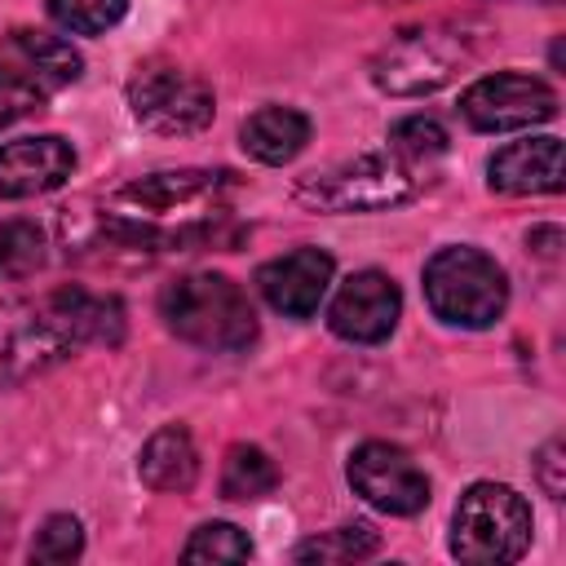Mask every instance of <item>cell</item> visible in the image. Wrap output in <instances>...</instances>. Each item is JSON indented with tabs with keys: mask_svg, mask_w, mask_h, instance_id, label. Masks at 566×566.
<instances>
[{
	"mask_svg": "<svg viewBox=\"0 0 566 566\" xmlns=\"http://www.w3.org/2000/svg\"><path fill=\"white\" fill-rule=\"evenodd\" d=\"M234 190L239 177L230 168H164L133 177L106 199V234L155 252L212 243L221 239Z\"/></svg>",
	"mask_w": 566,
	"mask_h": 566,
	"instance_id": "6da1fadb",
	"label": "cell"
},
{
	"mask_svg": "<svg viewBox=\"0 0 566 566\" xmlns=\"http://www.w3.org/2000/svg\"><path fill=\"white\" fill-rule=\"evenodd\" d=\"M562 442L557 438H548L539 451H535V478H539V486H544V495H553V500H562Z\"/></svg>",
	"mask_w": 566,
	"mask_h": 566,
	"instance_id": "484cf974",
	"label": "cell"
},
{
	"mask_svg": "<svg viewBox=\"0 0 566 566\" xmlns=\"http://www.w3.org/2000/svg\"><path fill=\"white\" fill-rule=\"evenodd\" d=\"M486 181L500 195H557L562 190V137H522L491 155Z\"/></svg>",
	"mask_w": 566,
	"mask_h": 566,
	"instance_id": "5bb4252c",
	"label": "cell"
},
{
	"mask_svg": "<svg viewBox=\"0 0 566 566\" xmlns=\"http://www.w3.org/2000/svg\"><path fill=\"white\" fill-rule=\"evenodd\" d=\"M332 274L336 261L323 248H292L256 270V287L270 301V310H279L283 318H310L323 305Z\"/></svg>",
	"mask_w": 566,
	"mask_h": 566,
	"instance_id": "7c38bea8",
	"label": "cell"
},
{
	"mask_svg": "<svg viewBox=\"0 0 566 566\" xmlns=\"http://www.w3.org/2000/svg\"><path fill=\"white\" fill-rule=\"evenodd\" d=\"M460 115L478 133H517V128L548 124L557 115V93L539 75L495 71V75L473 80L460 93Z\"/></svg>",
	"mask_w": 566,
	"mask_h": 566,
	"instance_id": "ba28073f",
	"label": "cell"
},
{
	"mask_svg": "<svg viewBox=\"0 0 566 566\" xmlns=\"http://www.w3.org/2000/svg\"><path fill=\"white\" fill-rule=\"evenodd\" d=\"M13 49L27 57V66L35 71V80L44 88L75 84L80 71H84L80 49L71 40H62V35H49V31H13Z\"/></svg>",
	"mask_w": 566,
	"mask_h": 566,
	"instance_id": "e0dca14e",
	"label": "cell"
},
{
	"mask_svg": "<svg viewBox=\"0 0 566 566\" xmlns=\"http://www.w3.org/2000/svg\"><path fill=\"white\" fill-rule=\"evenodd\" d=\"M128 106H133V119L150 133H164V137H190V133H203L217 115V97L212 88L190 75V71H177V66H146L128 80Z\"/></svg>",
	"mask_w": 566,
	"mask_h": 566,
	"instance_id": "52a82bcc",
	"label": "cell"
},
{
	"mask_svg": "<svg viewBox=\"0 0 566 566\" xmlns=\"http://www.w3.org/2000/svg\"><path fill=\"white\" fill-rule=\"evenodd\" d=\"M75 172V150L57 133L18 137L0 146V199H31L57 190Z\"/></svg>",
	"mask_w": 566,
	"mask_h": 566,
	"instance_id": "4fadbf2b",
	"label": "cell"
},
{
	"mask_svg": "<svg viewBox=\"0 0 566 566\" xmlns=\"http://www.w3.org/2000/svg\"><path fill=\"white\" fill-rule=\"evenodd\" d=\"M159 314L177 340L208 354H239L256 340V310L226 274H181L164 283Z\"/></svg>",
	"mask_w": 566,
	"mask_h": 566,
	"instance_id": "3957f363",
	"label": "cell"
},
{
	"mask_svg": "<svg viewBox=\"0 0 566 566\" xmlns=\"http://www.w3.org/2000/svg\"><path fill=\"white\" fill-rule=\"evenodd\" d=\"M80 553H84V526H80V517L53 513V517L40 522V531L31 539V562L62 566V562H75Z\"/></svg>",
	"mask_w": 566,
	"mask_h": 566,
	"instance_id": "cb8c5ba5",
	"label": "cell"
},
{
	"mask_svg": "<svg viewBox=\"0 0 566 566\" xmlns=\"http://www.w3.org/2000/svg\"><path fill=\"white\" fill-rule=\"evenodd\" d=\"M44 261V234L35 221L9 217L0 221V274L4 279H22Z\"/></svg>",
	"mask_w": 566,
	"mask_h": 566,
	"instance_id": "44dd1931",
	"label": "cell"
},
{
	"mask_svg": "<svg viewBox=\"0 0 566 566\" xmlns=\"http://www.w3.org/2000/svg\"><path fill=\"white\" fill-rule=\"evenodd\" d=\"M248 557H252V539L234 522H203L181 548V562H248Z\"/></svg>",
	"mask_w": 566,
	"mask_h": 566,
	"instance_id": "ffe728a7",
	"label": "cell"
},
{
	"mask_svg": "<svg viewBox=\"0 0 566 566\" xmlns=\"http://www.w3.org/2000/svg\"><path fill=\"white\" fill-rule=\"evenodd\" d=\"M447 142H451L447 128L438 119H429V115H407V119H398L389 128V150H398V155H407L416 164L442 159L447 155Z\"/></svg>",
	"mask_w": 566,
	"mask_h": 566,
	"instance_id": "603a6c76",
	"label": "cell"
},
{
	"mask_svg": "<svg viewBox=\"0 0 566 566\" xmlns=\"http://www.w3.org/2000/svg\"><path fill=\"white\" fill-rule=\"evenodd\" d=\"M44 93H49V88H44V84H40L35 75L0 66V128H9V124H18L22 115L40 111Z\"/></svg>",
	"mask_w": 566,
	"mask_h": 566,
	"instance_id": "d4e9b609",
	"label": "cell"
},
{
	"mask_svg": "<svg viewBox=\"0 0 566 566\" xmlns=\"http://www.w3.org/2000/svg\"><path fill=\"white\" fill-rule=\"evenodd\" d=\"M380 548V535L367 522H345L336 531L310 535L292 548V562H318V566H345V562H363Z\"/></svg>",
	"mask_w": 566,
	"mask_h": 566,
	"instance_id": "ac0fdd59",
	"label": "cell"
},
{
	"mask_svg": "<svg viewBox=\"0 0 566 566\" xmlns=\"http://www.w3.org/2000/svg\"><path fill=\"white\" fill-rule=\"evenodd\" d=\"M531 504L504 482H473L451 517V553L473 566L517 562L531 548Z\"/></svg>",
	"mask_w": 566,
	"mask_h": 566,
	"instance_id": "8992f818",
	"label": "cell"
},
{
	"mask_svg": "<svg viewBox=\"0 0 566 566\" xmlns=\"http://www.w3.org/2000/svg\"><path fill=\"white\" fill-rule=\"evenodd\" d=\"M279 486V469L274 460L252 447V442H239L226 451V464H221V500H261Z\"/></svg>",
	"mask_w": 566,
	"mask_h": 566,
	"instance_id": "d6986e66",
	"label": "cell"
},
{
	"mask_svg": "<svg viewBox=\"0 0 566 566\" xmlns=\"http://www.w3.org/2000/svg\"><path fill=\"white\" fill-rule=\"evenodd\" d=\"M478 57V31L464 22H429L394 35L371 57V84L389 97H424L451 84Z\"/></svg>",
	"mask_w": 566,
	"mask_h": 566,
	"instance_id": "277c9868",
	"label": "cell"
},
{
	"mask_svg": "<svg viewBox=\"0 0 566 566\" xmlns=\"http://www.w3.org/2000/svg\"><path fill=\"white\" fill-rule=\"evenodd\" d=\"M137 478L150 491H190L199 478V451L186 424H164L146 438L137 455Z\"/></svg>",
	"mask_w": 566,
	"mask_h": 566,
	"instance_id": "9a60e30c",
	"label": "cell"
},
{
	"mask_svg": "<svg viewBox=\"0 0 566 566\" xmlns=\"http://www.w3.org/2000/svg\"><path fill=\"white\" fill-rule=\"evenodd\" d=\"M62 354L80 345H119L124 340V305L119 296H97L84 287H57L35 314H31Z\"/></svg>",
	"mask_w": 566,
	"mask_h": 566,
	"instance_id": "8fae6325",
	"label": "cell"
},
{
	"mask_svg": "<svg viewBox=\"0 0 566 566\" xmlns=\"http://www.w3.org/2000/svg\"><path fill=\"white\" fill-rule=\"evenodd\" d=\"M128 13V0H49V18L75 35H102Z\"/></svg>",
	"mask_w": 566,
	"mask_h": 566,
	"instance_id": "7402d4cb",
	"label": "cell"
},
{
	"mask_svg": "<svg viewBox=\"0 0 566 566\" xmlns=\"http://www.w3.org/2000/svg\"><path fill=\"white\" fill-rule=\"evenodd\" d=\"M424 186L429 164H416L385 146L296 177V199L314 212H389L411 203Z\"/></svg>",
	"mask_w": 566,
	"mask_h": 566,
	"instance_id": "7a4b0ae2",
	"label": "cell"
},
{
	"mask_svg": "<svg viewBox=\"0 0 566 566\" xmlns=\"http://www.w3.org/2000/svg\"><path fill=\"white\" fill-rule=\"evenodd\" d=\"M349 486L380 513L389 517H416L429 504V478L424 469L394 442H363L354 447L349 464Z\"/></svg>",
	"mask_w": 566,
	"mask_h": 566,
	"instance_id": "9c48e42d",
	"label": "cell"
},
{
	"mask_svg": "<svg viewBox=\"0 0 566 566\" xmlns=\"http://www.w3.org/2000/svg\"><path fill=\"white\" fill-rule=\"evenodd\" d=\"M398 314H402L398 283L380 270H354L327 305V327L349 345H380L398 327Z\"/></svg>",
	"mask_w": 566,
	"mask_h": 566,
	"instance_id": "30bf717a",
	"label": "cell"
},
{
	"mask_svg": "<svg viewBox=\"0 0 566 566\" xmlns=\"http://www.w3.org/2000/svg\"><path fill=\"white\" fill-rule=\"evenodd\" d=\"M305 142H310V115L292 106H261L239 128V146L256 164H292L305 150Z\"/></svg>",
	"mask_w": 566,
	"mask_h": 566,
	"instance_id": "2e32d148",
	"label": "cell"
},
{
	"mask_svg": "<svg viewBox=\"0 0 566 566\" xmlns=\"http://www.w3.org/2000/svg\"><path fill=\"white\" fill-rule=\"evenodd\" d=\"M424 301L442 323L482 332L509 310V274L482 248L451 243L424 261Z\"/></svg>",
	"mask_w": 566,
	"mask_h": 566,
	"instance_id": "5b68a950",
	"label": "cell"
}]
</instances>
